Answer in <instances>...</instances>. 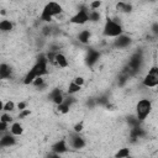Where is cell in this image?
Listing matches in <instances>:
<instances>
[{
  "mask_svg": "<svg viewBox=\"0 0 158 158\" xmlns=\"http://www.w3.org/2000/svg\"><path fill=\"white\" fill-rule=\"evenodd\" d=\"M48 58L46 54H40V57L37 58L36 63L28 69V72L26 73V75L23 77V84L25 85H30L33 83V80L38 77H44L48 74L49 69H48Z\"/></svg>",
  "mask_w": 158,
  "mask_h": 158,
  "instance_id": "cell-1",
  "label": "cell"
},
{
  "mask_svg": "<svg viewBox=\"0 0 158 158\" xmlns=\"http://www.w3.org/2000/svg\"><path fill=\"white\" fill-rule=\"evenodd\" d=\"M62 12H63V7L59 2L49 1L43 6L41 15H40V19L43 22H51L53 20V17H58Z\"/></svg>",
  "mask_w": 158,
  "mask_h": 158,
  "instance_id": "cell-2",
  "label": "cell"
},
{
  "mask_svg": "<svg viewBox=\"0 0 158 158\" xmlns=\"http://www.w3.org/2000/svg\"><path fill=\"white\" fill-rule=\"evenodd\" d=\"M102 33L106 37H111V38H116L120 35L123 33V28L121 26V23H118L117 21L112 20V19H107L104 23V28H102Z\"/></svg>",
  "mask_w": 158,
  "mask_h": 158,
  "instance_id": "cell-3",
  "label": "cell"
},
{
  "mask_svg": "<svg viewBox=\"0 0 158 158\" xmlns=\"http://www.w3.org/2000/svg\"><path fill=\"white\" fill-rule=\"evenodd\" d=\"M152 112V101L147 98L138 100L136 104V117L139 121H144Z\"/></svg>",
  "mask_w": 158,
  "mask_h": 158,
  "instance_id": "cell-4",
  "label": "cell"
},
{
  "mask_svg": "<svg viewBox=\"0 0 158 158\" xmlns=\"http://www.w3.org/2000/svg\"><path fill=\"white\" fill-rule=\"evenodd\" d=\"M142 85L146 88H154L158 85V67H152L142 80Z\"/></svg>",
  "mask_w": 158,
  "mask_h": 158,
  "instance_id": "cell-5",
  "label": "cell"
},
{
  "mask_svg": "<svg viewBox=\"0 0 158 158\" xmlns=\"http://www.w3.org/2000/svg\"><path fill=\"white\" fill-rule=\"evenodd\" d=\"M88 21H90V19H89V10L85 9V7L79 9L69 20V22L73 23V25H84Z\"/></svg>",
  "mask_w": 158,
  "mask_h": 158,
  "instance_id": "cell-6",
  "label": "cell"
},
{
  "mask_svg": "<svg viewBox=\"0 0 158 158\" xmlns=\"http://www.w3.org/2000/svg\"><path fill=\"white\" fill-rule=\"evenodd\" d=\"M68 142H69V147H72L73 149H81L85 147L86 142L85 139L79 135V132H73L69 138H68Z\"/></svg>",
  "mask_w": 158,
  "mask_h": 158,
  "instance_id": "cell-7",
  "label": "cell"
},
{
  "mask_svg": "<svg viewBox=\"0 0 158 158\" xmlns=\"http://www.w3.org/2000/svg\"><path fill=\"white\" fill-rule=\"evenodd\" d=\"M15 137H16V136H14L11 132H9V133L4 132L2 136H1V138H0V147H2V148H9V147L15 146V144H16V138H15Z\"/></svg>",
  "mask_w": 158,
  "mask_h": 158,
  "instance_id": "cell-8",
  "label": "cell"
},
{
  "mask_svg": "<svg viewBox=\"0 0 158 158\" xmlns=\"http://www.w3.org/2000/svg\"><path fill=\"white\" fill-rule=\"evenodd\" d=\"M130 43H131V37H128L123 33L114 40V46L116 48H126V47L130 46Z\"/></svg>",
  "mask_w": 158,
  "mask_h": 158,
  "instance_id": "cell-9",
  "label": "cell"
},
{
  "mask_svg": "<svg viewBox=\"0 0 158 158\" xmlns=\"http://www.w3.org/2000/svg\"><path fill=\"white\" fill-rule=\"evenodd\" d=\"M53 64L57 65V67H59V68H67L69 65V60H68V58H67L65 54H63L60 52H57L56 53V57H54V63Z\"/></svg>",
  "mask_w": 158,
  "mask_h": 158,
  "instance_id": "cell-10",
  "label": "cell"
},
{
  "mask_svg": "<svg viewBox=\"0 0 158 158\" xmlns=\"http://www.w3.org/2000/svg\"><path fill=\"white\" fill-rule=\"evenodd\" d=\"M49 99H51L52 102L56 104V105H59V104H62V102L65 100V99H64V95H63V93H62L60 89H53V90L51 91V94H49Z\"/></svg>",
  "mask_w": 158,
  "mask_h": 158,
  "instance_id": "cell-11",
  "label": "cell"
},
{
  "mask_svg": "<svg viewBox=\"0 0 158 158\" xmlns=\"http://www.w3.org/2000/svg\"><path fill=\"white\" fill-rule=\"evenodd\" d=\"M99 58H100V53L98 52V51H95V49H89V52H88V54H86V57H85V62H86V64L88 65H94L98 60H99Z\"/></svg>",
  "mask_w": 158,
  "mask_h": 158,
  "instance_id": "cell-12",
  "label": "cell"
},
{
  "mask_svg": "<svg viewBox=\"0 0 158 158\" xmlns=\"http://www.w3.org/2000/svg\"><path fill=\"white\" fill-rule=\"evenodd\" d=\"M52 151L56 152L57 154H62V153H64V152L68 151V144H67V142L64 139H60V141L56 142L52 146Z\"/></svg>",
  "mask_w": 158,
  "mask_h": 158,
  "instance_id": "cell-13",
  "label": "cell"
},
{
  "mask_svg": "<svg viewBox=\"0 0 158 158\" xmlns=\"http://www.w3.org/2000/svg\"><path fill=\"white\" fill-rule=\"evenodd\" d=\"M9 132H11L14 136H21L23 133V126L20 122H12L10 125Z\"/></svg>",
  "mask_w": 158,
  "mask_h": 158,
  "instance_id": "cell-14",
  "label": "cell"
},
{
  "mask_svg": "<svg viewBox=\"0 0 158 158\" xmlns=\"http://www.w3.org/2000/svg\"><path fill=\"white\" fill-rule=\"evenodd\" d=\"M90 37H91V33L89 30H81L79 33H78V40L80 43L83 44H88L89 41H90Z\"/></svg>",
  "mask_w": 158,
  "mask_h": 158,
  "instance_id": "cell-15",
  "label": "cell"
},
{
  "mask_svg": "<svg viewBox=\"0 0 158 158\" xmlns=\"http://www.w3.org/2000/svg\"><path fill=\"white\" fill-rule=\"evenodd\" d=\"M11 77V68L6 63L0 64V78L1 79H9Z\"/></svg>",
  "mask_w": 158,
  "mask_h": 158,
  "instance_id": "cell-16",
  "label": "cell"
},
{
  "mask_svg": "<svg viewBox=\"0 0 158 158\" xmlns=\"http://www.w3.org/2000/svg\"><path fill=\"white\" fill-rule=\"evenodd\" d=\"M116 10L120 11V12L128 14V12H131V10H132V5L128 4V2H125V1H118V2L116 4Z\"/></svg>",
  "mask_w": 158,
  "mask_h": 158,
  "instance_id": "cell-17",
  "label": "cell"
},
{
  "mask_svg": "<svg viewBox=\"0 0 158 158\" xmlns=\"http://www.w3.org/2000/svg\"><path fill=\"white\" fill-rule=\"evenodd\" d=\"M0 30H1V32H11L14 30V23L10 20H1Z\"/></svg>",
  "mask_w": 158,
  "mask_h": 158,
  "instance_id": "cell-18",
  "label": "cell"
},
{
  "mask_svg": "<svg viewBox=\"0 0 158 158\" xmlns=\"http://www.w3.org/2000/svg\"><path fill=\"white\" fill-rule=\"evenodd\" d=\"M80 90H81V86H80V85H78L75 81H73V80H72V81L69 83V85H68V90H67V91H68V94H69V95H74V94L79 93Z\"/></svg>",
  "mask_w": 158,
  "mask_h": 158,
  "instance_id": "cell-19",
  "label": "cell"
},
{
  "mask_svg": "<svg viewBox=\"0 0 158 158\" xmlns=\"http://www.w3.org/2000/svg\"><path fill=\"white\" fill-rule=\"evenodd\" d=\"M89 19H90V21L96 22V21H100L101 15L98 10H89Z\"/></svg>",
  "mask_w": 158,
  "mask_h": 158,
  "instance_id": "cell-20",
  "label": "cell"
},
{
  "mask_svg": "<svg viewBox=\"0 0 158 158\" xmlns=\"http://www.w3.org/2000/svg\"><path fill=\"white\" fill-rule=\"evenodd\" d=\"M14 110H15V102L12 100H9L2 105V111H5V112H11Z\"/></svg>",
  "mask_w": 158,
  "mask_h": 158,
  "instance_id": "cell-21",
  "label": "cell"
},
{
  "mask_svg": "<svg viewBox=\"0 0 158 158\" xmlns=\"http://www.w3.org/2000/svg\"><path fill=\"white\" fill-rule=\"evenodd\" d=\"M130 156V149L128 148H120L118 152L115 153V157L117 158H125V157H128Z\"/></svg>",
  "mask_w": 158,
  "mask_h": 158,
  "instance_id": "cell-22",
  "label": "cell"
},
{
  "mask_svg": "<svg viewBox=\"0 0 158 158\" xmlns=\"http://www.w3.org/2000/svg\"><path fill=\"white\" fill-rule=\"evenodd\" d=\"M0 121H4V122H7V123H12L14 122V118L12 116L10 115V112H2L1 116H0Z\"/></svg>",
  "mask_w": 158,
  "mask_h": 158,
  "instance_id": "cell-23",
  "label": "cell"
},
{
  "mask_svg": "<svg viewBox=\"0 0 158 158\" xmlns=\"http://www.w3.org/2000/svg\"><path fill=\"white\" fill-rule=\"evenodd\" d=\"M31 85H33V86H40V88H42V86L44 85V78H43V77H38V78H36V79L33 80V83H32Z\"/></svg>",
  "mask_w": 158,
  "mask_h": 158,
  "instance_id": "cell-24",
  "label": "cell"
},
{
  "mask_svg": "<svg viewBox=\"0 0 158 158\" xmlns=\"http://www.w3.org/2000/svg\"><path fill=\"white\" fill-rule=\"evenodd\" d=\"M101 6V0H94L90 2V9L91 10H99Z\"/></svg>",
  "mask_w": 158,
  "mask_h": 158,
  "instance_id": "cell-25",
  "label": "cell"
},
{
  "mask_svg": "<svg viewBox=\"0 0 158 158\" xmlns=\"http://www.w3.org/2000/svg\"><path fill=\"white\" fill-rule=\"evenodd\" d=\"M83 128H84V123H83V121H80V122H78V123H75L74 125V127H73V131L74 132H81L83 131Z\"/></svg>",
  "mask_w": 158,
  "mask_h": 158,
  "instance_id": "cell-26",
  "label": "cell"
},
{
  "mask_svg": "<svg viewBox=\"0 0 158 158\" xmlns=\"http://www.w3.org/2000/svg\"><path fill=\"white\" fill-rule=\"evenodd\" d=\"M9 128H10V123L4 122V121H0V131H1L2 133L6 132V131H9Z\"/></svg>",
  "mask_w": 158,
  "mask_h": 158,
  "instance_id": "cell-27",
  "label": "cell"
},
{
  "mask_svg": "<svg viewBox=\"0 0 158 158\" xmlns=\"http://www.w3.org/2000/svg\"><path fill=\"white\" fill-rule=\"evenodd\" d=\"M30 114H31L30 109H25V110L20 111V114H19V118H25V117H27Z\"/></svg>",
  "mask_w": 158,
  "mask_h": 158,
  "instance_id": "cell-28",
  "label": "cell"
},
{
  "mask_svg": "<svg viewBox=\"0 0 158 158\" xmlns=\"http://www.w3.org/2000/svg\"><path fill=\"white\" fill-rule=\"evenodd\" d=\"M73 81H75L78 85H80V86H83L84 85V83H85V79L83 78V77H75L74 79H73Z\"/></svg>",
  "mask_w": 158,
  "mask_h": 158,
  "instance_id": "cell-29",
  "label": "cell"
},
{
  "mask_svg": "<svg viewBox=\"0 0 158 158\" xmlns=\"http://www.w3.org/2000/svg\"><path fill=\"white\" fill-rule=\"evenodd\" d=\"M17 109H19L20 111H22V110L27 109V104H26V102H23V101H21V102H19V104H17Z\"/></svg>",
  "mask_w": 158,
  "mask_h": 158,
  "instance_id": "cell-30",
  "label": "cell"
}]
</instances>
